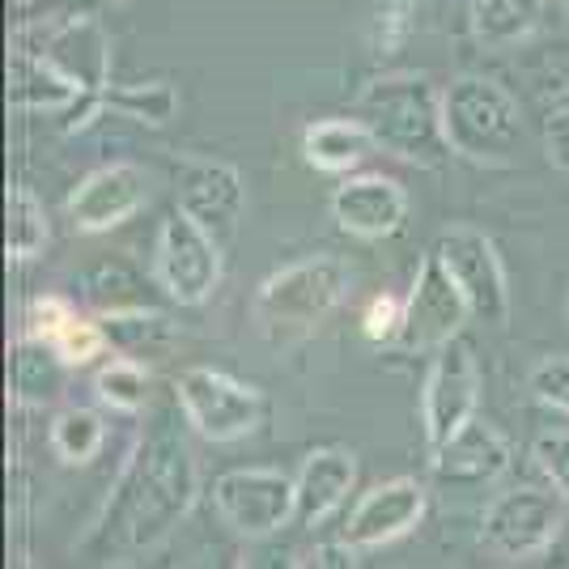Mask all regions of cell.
Here are the masks:
<instances>
[{
  "instance_id": "74e56055",
  "label": "cell",
  "mask_w": 569,
  "mask_h": 569,
  "mask_svg": "<svg viewBox=\"0 0 569 569\" xmlns=\"http://www.w3.org/2000/svg\"><path fill=\"white\" fill-rule=\"evenodd\" d=\"M116 4H123V0H116Z\"/></svg>"
},
{
  "instance_id": "5bb4252c",
  "label": "cell",
  "mask_w": 569,
  "mask_h": 569,
  "mask_svg": "<svg viewBox=\"0 0 569 569\" xmlns=\"http://www.w3.org/2000/svg\"><path fill=\"white\" fill-rule=\"evenodd\" d=\"M510 463H515V451L506 433L480 417H472L438 451H429V472L447 489H485L510 472Z\"/></svg>"
},
{
  "instance_id": "52a82bcc",
  "label": "cell",
  "mask_w": 569,
  "mask_h": 569,
  "mask_svg": "<svg viewBox=\"0 0 569 569\" xmlns=\"http://www.w3.org/2000/svg\"><path fill=\"white\" fill-rule=\"evenodd\" d=\"M153 281L167 289L179 307H200L221 284V242L196 217L174 209L158 226L153 242Z\"/></svg>"
},
{
  "instance_id": "2e32d148",
  "label": "cell",
  "mask_w": 569,
  "mask_h": 569,
  "mask_svg": "<svg viewBox=\"0 0 569 569\" xmlns=\"http://www.w3.org/2000/svg\"><path fill=\"white\" fill-rule=\"evenodd\" d=\"M179 209L196 217L226 247L247 209V183L230 162H188L179 179Z\"/></svg>"
},
{
  "instance_id": "277c9868",
  "label": "cell",
  "mask_w": 569,
  "mask_h": 569,
  "mask_svg": "<svg viewBox=\"0 0 569 569\" xmlns=\"http://www.w3.org/2000/svg\"><path fill=\"white\" fill-rule=\"evenodd\" d=\"M442 128L451 153L476 167H510L522 144L519 98L489 77H455L442 90Z\"/></svg>"
},
{
  "instance_id": "e575fe53",
  "label": "cell",
  "mask_w": 569,
  "mask_h": 569,
  "mask_svg": "<svg viewBox=\"0 0 569 569\" xmlns=\"http://www.w3.org/2000/svg\"><path fill=\"white\" fill-rule=\"evenodd\" d=\"M9 13L22 26H34V22H51V18L77 13V0H9Z\"/></svg>"
},
{
  "instance_id": "d6986e66",
  "label": "cell",
  "mask_w": 569,
  "mask_h": 569,
  "mask_svg": "<svg viewBox=\"0 0 569 569\" xmlns=\"http://www.w3.org/2000/svg\"><path fill=\"white\" fill-rule=\"evenodd\" d=\"M357 485V459L345 447H319L302 459V468L293 476L298 489V522L302 527H319L328 522L345 506V498L353 493Z\"/></svg>"
},
{
  "instance_id": "ffe728a7",
  "label": "cell",
  "mask_w": 569,
  "mask_h": 569,
  "mask_svg": "<svg viewBox=\"0 0 569 569\" xmlns=\"http://www.w3.org/2000/svg\"><path fill=\"white\" fill-rule=\"evenodd\" d=\"M86 98L69 72H60L39 48H18L9 60V102L30 116H69Z\"/></svg>"
},
{
  "instance_id": "cb8c5ba5",
  "label": "cell",
  "mask_w": 569,
  "mask_h": 569,
  "mask_svg": "<svg viewBox=\"0 0 569 569\" xmlns=\"http://www.w3.org/2000/svg\"><path fill=\"white\" fill-rule=\"evenodd\" d=\"M107 323V336H111V353L132 357V361H162L174 349V323H170L162 310L153 307H137V310H119V315H102Z\"/></svg>"
},
{
  "instance_id": "4fadbf2b",
  "label": "cell",
  "mask_w": 569,
  "mask_h": 569,
  "mask_svg": "<svg viewBox=\"0 0 569 569\" xmlns=\"http://www.w3.org/2000/svg\"><path fill=\"white\" fill-rule=\"evenodd\" d=\"M421 519H426V485L412 476H396V480L375 485L370 493H361V501L340 527V540L366 552V548H382L408 536Z\"/></svg>"
},
{
  "instance_id": "8fae6325",
  "label": "cell",
  "mask_w": 569,
  "mask_h": 569,
  "mask_svg": "<svg viewBox=\"0 0 569 569\" xmlns=\"http://www.w3.org/2000/svg\"><path fill=\"white\" fill-rule=\"evenodd\" d=\"M438 256L455 277V284L463 289L476 319L501 328L510 319V281H506V263H501L493 238L472 230V226H451L438 238Z\"/></svg>"
},
{
  "instance_id": "83f0119b",
  "label": "cell",
  "mask_w": 569,
  "mask_h": 569,
  "mask_svg": "<svg viewBox=\"0 0 569 569\" xmlns=\"http://www.w3.org/2000/svg\"><path fill=\"white\" fill-rule=\"evenodd\" d=\"M94 396H98V403H107L111 412L132 417V412H141L144 403H149V370H144L141 361L116 353L94 375Z\"/></svg>"
},
{
  "instance_id": "8992f818",
  "label": "cell",
  "mask_w": 569,
  "mask_h": 569,
  "mask_svg": "<svg viewBox=\"0 0 569 569\" xmlns=\"http://www.w3.org/2000/svg\"><path fill=\"white\" fill-rule=\"evenodd\" d=\"M174 403L204 442H238L263 421V396L213 366H188L174 379Z\"/></svg>"
},
{
  "instance_id": "603a6c76",
  "label": "cell",
  "mask_w": 569,
  "mask_h": 569,
  "mask_svg": "<svg viewBox=\"0 0 569 569\" xmlns=\"http://www.w3.org/2000/svg\"><path fill=\"white\" fill-rule=\"evenodd\" d=\"M375 149V137L366 132L361 119H315L302 132V158L323 174H349L366 162Z\"/></svg>"
},
{
  "instance_id": "ac0fdd59",
  "label": "cell",
  "mask_w": 569,
  "mask_h": 569,
  "mask_svg": "<svg viewBox=\"0 0 569 569\" xmlns=\"http://www.w3.org/2000/svg\"><path fill=\"white\" fill-rule=\"evenodd\" d=\"M69 128L64 132H81L90 128L98 116H119V119H137L144 128H167L170 119L179 116V90L153 77V81H132V86H107L98 94H86L69 111Z\"/></svg>"
},
{
  "instance_id": "f1b7e54d",
  "label": "cell",
  "mask_w": 569,
  "mask_h": 569,
  "mask_svg": "<svg viewBox=\"0 0 569 569\" xmlns=\"http://www.w3.org/2000/svg\"><path fill=\"white\" fill-rule=\"evenodd\" d=\"M64 361H69L72 370H81V366H94L102 353H111V336H107V323H102V315L90 319V315H72L69 323L60 328V336L51 340Z\"/></svg>"
},
{
  "instance_id": "1f68e13d",
  "label": "cell",
  "mask_w": 569,
  "mask_h": 569,
  "mask_svg": "<svg viewBox=\"0 0 569 569\" xmlns=\"http://www.w3.org/2000/svg\"><path fill=\"white\" fill-rule=\"evenodd\" d=\"M531 396L552 408V412H566L569 417V357H545L536 361L531 370Z\"/></svg>"
},
{
  "instance_id": "30bf717a",
  "label": "cell",
  "mask_w": 569,
  "mask_h": 569,
  "mask_svg": "<svg viewBox=\"0 0 569 569\" xmlns=\"http://www.w3.org/2000/svg\"><path fill=\"white\" fill-rule=\"evenodd\" d=\"M213 506L221 522L247 540L277 536L284 522H298L293 476L277 472V468H234V472L217 476Z\"/></svg>"
},
{
  "instance_id": "f546056e",
  "label": "cell",
  "mask_w": 569,
  "mask_h": 569,
  "mask_svg": "<svg viewBox=\"0 0 569 569\" xmlns=\"http://www.w3.org/2000/svg\"><path fill=\"white\" fill-rule=\"evenodd\" d=\"M531 459H536V468L548 476V485L569 501V426L545 429V433L531 442Z\"/></svg>"
},
{
  "instance_id": "9a60e30c",
  "label": "cell",
  "mask_w": 569,
  "mask_h": 569,
  "mask_svg": "<svg viewBox=\"0 0 569 569\" xmlns=\"http://www.w3.org/2000/svg\"><path fill=\"white\" fill-rule=\"evenodd\" d=\"M332 217L345 234L379 242L403 230L408 221V191L387 174H349L332 191Z\"/></svg>"
},
{
  "instance_id": "9c48e42d",
  "label": "cell",
  "mask_w": 569,
  "mask_h": 569,
  "mask_svg": "<svg viewBox=\"0 0 569 569\" xmlns=\"http://www.w3.org/2000/svg\"><path fill=\"white\" fill-rule=\"evenodd\" d=\"M480 387H485V375H480L476 349L463 336L433 349V366L421 387V429H426L429 451H438L447 438H455L472 421L480 408Z\"/></svg>"
},
{
  "instance_id": "d6a6232c",
  "label": "cell",
  "mask_w": 569,
  "mask_h": 569,
  "mask_svg": "<svg viewBox=\"0 0 569 569\" xmlns=\"http://www.w3.org/2000/svg\"><path fill=\"white\" fill-rule=\"evenodd\" d=\"M72 315V302L64 298H56V293H43V298H30L26 302V336H43V340H56L60 328L69 323Z\"/></svg>"
},
{
  "instance_id": "484cf974",
  "label": "cell",
  "mask_w": 569,
  "mask_h": 569,
  "mask_svg": "<svg viewBox=\"0 0 569 569\" xmlns=\"http://www.w3.org/2000/svg\"><path fill=\"white\" fill-rule=\"evenodd\" d=\"M48 238L51 226L48 213H43V200L26 183H13V188L4 191V251H9V260L22 263L43 256Z\"/></svg>"
},
{
  "instance_id": "7402d4cb",
  "label": "cell",
  "mask_w": 569,
  "mask_h": 569,
  "mask_svg": "<svg viewBox=\"0 0 569 569\" xmlns=\"http://www.w3.org/2000/svg\"><path fill=\"white\" fill-rule=\"evenodd\" d=\"M545 22V0H468V26L485 51L527 43Z\"/></svg>"
},
{
  "instance_id": "7a4b0ae2",
  "label": "cell",
  "mask_w": 569,
  "mask_h": 569,
  "mask_svg": "<svg viewBox=\"0 0 569 569\" xmlns=\"http://www.w3.org/2000/svg\"><path fill=\"white\" fill-rule=\"evenodd\" d=\"M357 119L375 137V149L412 167L438 170L451 158L442 128V90L426 72H382L361 86Z\"/></svg>"
},
{
  "instance_id": "4dcf8cb0",
  "label": "cell",
  "mask_w": 569,
  "mask_h": 569,
  "mask_svg": "<svg viewBox=\"0 0 569 569\" xmlns=\"http://www.w3.org/2000/svg\"><path fill=\"white\" fill-rule=\"evenodd\" d=\"M403 328V298L396 293H379L370 298V307L361 310V336L370 345H396Z\"/></svg>"
},
{
  "instance_id": "4316f807",
  "label": "cell",
  "mask_w": 569,
  "mask_h": 569,
  "mask_svg": "<svg viewBox=\"0 0 569 569\" xmlns=\"http://www.w3.org/2000/svg\"><path fill=\"white\" fill-rule=\"evenodd\" d=\"M48 442L60 463L81 468V463H94L102 442H107V421L90 412V408H64L48 429Z\"/></svg>"
},
{
  "instance_id": "8d00e7d4",
  "label": "cell",
  "mask_w": 569,
  "mask_h": 569,
  "mask_svg": "<svg viewBox=\"0 0 569 569\" xmlns=\"http://www.w3.org/2000/svg\"><path fill=\"white\" fill-rule=\"evenodd\" d=\"M545 561H548V566H569V515H566V522H561V531L552 536Z\"/></svg>"
},
{
  "instance_id": "836d02e7",
  "label": "cell",
  "mask_w": 569,
  "mask_h": 569,
  "mask_svg": "<svg viewBox=\"0 0 569 569\" xmlns=\"http://www.w3.org/2000/svg\"><path fill=\"white\" fill-rule=\"evenodd\" d=\"M545 158L569 174V107H561V111H552L545 119Z\"/></svg>"
},
{
  "instance_id": "6da1fadb",
  "label": "cell",
  "mask_w": 569,
  "mask_h": 569,
  "mask_svg": "<svg viewBox=\"0 0 569 569\" xmlns=\"http://www.w3.org/2000/svg\"><path fill=\"white\" fill-rule=\"evenodd\" d=\"M200 498V468L174 417H158L128 451L94 527L77 552L86 561H137L162 548Z\"/></svg>"
},
{
  "instance_id": "d590c367",
  "label": "cell",
  "mask_w": 569,
  "mask_h": 569,
  "mask_svg": "<svg viewBox=\"0 0 569 569\" xmlns=\"http://www.w3.org/2000/svg\"><path fill=\"white\" fill-rule=\"evenodd\" d=\"M357 548L353 545H345V540H340V545H319L315 548V552H310V566H336V569H349L357 561L353 557Z\"/></svg>"
},
{
  "instance_id": "5b68a950",
  "label": "cell",
  "mask_w": 569,
  "mask_h": 569,
  "mask_svg": "<svg viewBox=\"0 0 569 569\" xmlns=\"http://www.w3.org/2000/svg\"><path fill=\"white\" fill-rule=\"evenodd\" d=\"M569 515V501L548 485H519L506 489L501 498L489 501L485 519H480V548L493 552L498 561H540L552 545V536L561 531Z\"/></svg>"
},
{
  "instance_id": "ba28073f",
  "label": "cell",
  "mask_w": 569,
  "mask_h": 569,
  "mask_svg": "<svg viewBox=\"0 0 569 569\" xmlns=\"http://www.w3.org/2000/svg\"><path fill=\"white\" fill-rule=\"evenodd\" d=\"M472 319V307L463 298V289L455 284V277L447 272V263L438 256V247L421 256L412 289L403 298V328L396 349L400 353H433L447 340L463 332V323Z\"/></svg>"
},
{
  "instance_id": "7c38bea8",
  "label": "cell",
  "mask_w": 569,
  "mask_h": 569,
  "mask_svg": "<svg viewBox=\"0 0 569 569\" xmlns=\"http://www.w3.org/2000/svg\"><path fill=\"white\" fill-rule=\"evenodd\" d=\"M149 200V174L137 162H111V167L90 170L72 196L64 200L72 230L81 234H107L123 226L128 217H137Z\"/></svg>"
},
{
  "instance_id": "e0dca14e",
  "label": "cell",
  "mask_w": 569,
  "mask_h": 569,
  "mask_svg": "<svg viewBox=\"0 0 569 569\" xmlns=\"http://www.w3.org/2000/svg\"><path fill=\"white\" fill-rule=\"evenodd\" d=\"M43 56L60 72H69L77 86H86V94H98L111 86V39L94 13L77 9L43 39Z\"/></svg>"
},
{
  "instance_id": "d4e9b609",
  "label": "cell",
  "mask_w": 569,
  "mask_h": 569,
  "mask_svg": "<svg viewBox=\"0 0 569 569\" xmlns=\"http://www.w3.org/2000/svg\"><path fill=\"white\" fill-rule=\"evenodd\" d=\"M81 298L94 315H119V310H137L149 307L144 298V277L137 263L119 260V256H107V260H94L86 272H81Z\"/></svg>"
},
{
  "instance_id": "3957f363",
  "label": "cell",
  "mask_w": 569,
  "mask_h": 569,
  "mask_svg": "<svg viewBox=\"0 0 569 569\" xmlns=\"http://www.w3.org/2000/svg\"><path fill=\"white\" fill-rule=\"evenodd\" d=\"M353 272L336 256H310V260L284 263L272 277H263L251 302V319L263 340L284 345L293 336L319 328L345 298H349Z\"/></svg>"
},
{
  "instance_id": "44dd1931",
  "label": "cell",
  "mask_w": 569,
  "mask_h": 569,
  "mask_svg": "<svg viewBox=\"0 0 569 569\" xmlns=\"http://www.w3.org/2000/svg\"><path fill=\"white\" fill-rule=\"evenodd\" d=\"M69 361L64 353L43 340V336H18L13 349H9V391L22 408H43L64 396V382H69Z\"/></svg>"
},
{
  "instance_id": "f35d334b",
  "label": "cell",
  "mask_w": 569,
  "mask_h": 569,
  "mask_svg": "<svg viewBox=\"0 0 569 569\" xmlns=\"http://www.w3.org/2000/svg\"><path fill=\"white\" fill-rule=\"evenodd\" d=\"M561 4H569V0H561Z\"/></svg>"
}]
</instances>
